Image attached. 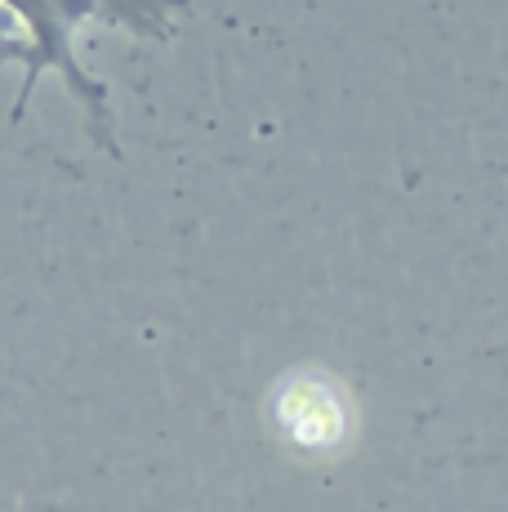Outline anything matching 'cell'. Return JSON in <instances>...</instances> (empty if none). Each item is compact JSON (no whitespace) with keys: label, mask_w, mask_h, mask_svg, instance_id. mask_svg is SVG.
<instances>
[{"label":"cell","mask_w":508,"mask_h":512,"mask_svg":"<svg viewBox=\"0 0 508 512\" xmlns=\"http://www.w3.org/2000/svg\"><path fill=\"white\" fill-rule=\"evenodd\" d=\"M94 9H99V23L121 27L139 41H170L192 14L188 0H94Z\"/></svg>","instance_id":"cell-2"},{"label":"cell","mask_w":508,"mask_h":512,"mask_svg":"<svg viewBox=\"0 0 508 512\" xmlns=\"http://www.w3.org/2000/svg\"><path fill=\"white\" fill-rule=\"evenodd\" d=\"M27 58V32L18 27V18L0 5V63H23Z\"/></svg>","instance_id":"cell-3"},{"label":"cell","mask_w":508,"mask_h":512,"mask_svg":"<svg viewBox=\"0 0 508 512\" xmlns=\"http://www.w3.org/2000/svg\"><path fill=\"white\" fill-rule=\"evenodd\" d=\"M9 14L18 18V27L27 32V76L18 85V98H14V112H9V125L23 121L27 103H32V90L41 81V72L63 76L67 94L76 98V107L85 112V130L90 139L103 147L107 156H121V139H116V112H112V94L99 76H90L76 58V32L81 23L99 18L94 0H0Z\"/></svg>","instance_id":"cell-1"}]
</instances>
